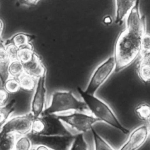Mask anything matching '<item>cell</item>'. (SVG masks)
<instances>
[{"label":"cell","instance_id":"cell-1","mask_svg":"<svg viewBox=\"0 0 150 150\" xmlns=\"http://www.w3.org/2000/svg\"><path fill=\"white\" fill-rule=\"evenodd\" d=\"M146 28L125 27L118 35L114 47L115 72H119L132 64L142 52V39Z\"/></svg>","mask_w":150,"mask_h":150},{"label":"cell","instance_id":"cell-2","mask_svg":"<svg viewBox=\"0 0 150 150\" xmlns=\"http://www.w3.org/2000/svg\"><path fill=\"white\" fill-rule=\"evenodd\" d=\"M77 89L92 115L97 118L100 122L109 125L124 134L129 133V130L124 127L113 110L106 102L94 95L85 93L79 87H77Z\"/></svg>","mask_w":150,"mask_h":150},{"label":"cell","instance_id":"cell-3","mask_svg":"<svg viewBox=\"0 0 150 150\" xmlns=\"http://www.w3.org/2000/svg\"><path fill=\"white\" fill-rule=\"evenodd\" d=\"M69 111L91 114L83 101L77 99L70 91H56L52 94L44 114H55Z\"/></svg>","mask_w":150,"mask_h":150},{"label":"cell","instance_id":"cell-4","mask_svg":"<svg viewBox=\"0 0 150 150\" xmlns=\"http://www.w3.org/2000/svg\"><path fill=\"white\" fill-rule=\"evenodd\" d=\"M30 134L44 136L74 135L56 115L44 113L34 118Z\"/></svg>","mask_w":150,"mask_h":150},{"label":"cell","instance_id":"cell-5","mask_svg":"<svg viewBox=\"0 0 150 150\" xmlns=\"http://www.w3.org/2000/svg\"><path fill=\"white\" fill-rule=\"evenodd\" d=\"M67 128L73 131L74 135L84 134L91 130L93 126L97 122H100L91 114L84 113L76 111L55 114Z\"/></svg>","mask_w":150,"mask_h":150},{"label":"cell","instance_id":"cell-6","mask_svg":"<svg viewBox=\"0 0 150 150\" xmlns=\"http://www.w3.org/2000/svg\"><path fill=\"white\" fill-rule=\"evenodd\" d=\"M115 62L113 56H110L101 63L95 69L88 81L85 93L94 95L100 87L115 71Z\"/></svg>","mask_w":150,"mask_h":150},{"label":"cell","instance_id":"cell-7","mask_svg":"<svg viewBox=\"0 0 150 150\" xmlns=\"http://www.w3.org/2000/svg\"><path fill=\"white\" fill-rule=\"evenodd\" d=\"M33 146L42 145L50 150H70L75 135L44 136L28 134Z\"/></svg>","mask_w":150,"mask_h":150},{"label":"cell","instance_id":"cell-8","mask_svg":"<svg viewBox=\"0 0 150 150\" xmlns=\"http://www.w3.org/2000/svg\"><path fill=\"white\" fill-rule=\"evenodd\" d=\"M34 117L29 112L10 118L2 126L1 131L6 134L26 135L30 133Z\"/></svg>","mask_w":150,"mask_h":150},{"label":"cell","instance_id":"cell-9","mask_svg":"<svg viewBox=\"0 0 150 150\" xmlns=\"http://www.w3.org/2000/svg\"><path fill=\"white\" fill-rule=\"evenodd\" d=\"M46 72L39 77L34 90V94L30 103V113L34 118L40 116L46 108Z\"/></svg>","mask_w":150,"mask_h":150},{"label":"cell","instance_id":"cell-10","mask_svg":"<svg viewBox=\"0 0 150 150\" xmlns=\"http://www.w3.org/2000/svg\"><path fill=\"white\" fill-rule=\"evenodd\" d=\"M149 137L148 126L140 125L132 130L127 140L119 150H137L145 143Z\"/></svg>","mask_w":150,"mask_h":150},{"label":"cell","instance_id":"cell-11","mask_svg":"<svg viewBox=\"0 0 150 150\" xmlns=\"http://www.w3.org/2000/svg\"><path fill=\"white\" fill-rule=\"evenodd\" d=\"M136 1H122L117 0L115 4V14L114 23L121 25L124 19L127 18L129 13L133 8Z\"/></svg>","mask_w":150,"mask_h":150},{"label":"cell","instance_id":"cell-12","mask_svg":"<svg viewBox=\"0 0 150 150\" xmlns=\"http://www.w3.org/2000/svg\"><path fill=\"white\" fill-rule=\"evenodd\" d=\"M25 72L38 79L46 72L45 67L42 64L38 55L35 54L32 59L23 64Z\"/></svg>","mask_w":150,"mask_h":150},{"label":"cell","instance_id":"cell-13","mask_svg":"<svg viewBox=\"0 0 150 150\" xmlns=\"http://www.w3.org/2000/svg\"><path fill=\"white\" fill-rule=\"evenodd\" d=\"M34 39L35 36L33 35L24 32H18L7 39L4 43H12L19 48L30 44L32 40Z\"/></svg>","mask_w":150,"mask_h":150},{"label":"cell","instance_id":"cell-14","mask_svg":"<svg viewBox=\"0 0 150 150\" xmlns=\"http://www.w3.org/2000/svg\"><path fill=\"white\" fill-rule=\"evenodd\" d=\"M15 100H12L0 108V131L2 126L10 118V116L15 111Z\"/></svg>","mask_w":150,"mask_h":150},{"label":"cell","instance_id":"cell-15","mask_svg":"<svg viewBox=\"0 0 150 150\" xmlns=\"http://www.w3.org/2000/svg\"><path fill=\"white\" fill-rule=\"evenodd\" d=\"M18 79L22 90L26 91H32L35 90L37 79L33 76L25 72Z\"/></svg>","mask_w":150,"mask_h":150},{"label":"cell","instance_id":"cell-16","mask_svg":"<svg viewBox=\"0 0 150 150\" xmlns=\"http://www.w3.org/2000/svg\"><path fill=\"white\" fill-rule=\"evenodd\" d=\"M137 71L139 78L144 83H150V65L142 58L138 64Z\"/></svg>","mask_w":150,"mask_h":150},{"label":"cell","instance_id":"cell-17","mask_svg":"<svg viewBox=\"0 0 150 150\" xmlns=\"http://www.w3.org/2000/svg\"><path fill=\"white\" fill-rule=\"evenodd\" d=\"M35 54L36 53L33 51V46L30 43L25 46L19 47L17 59L23 64H25L31 60Z\"/></svg>","mask_w":150,"mask_h":150},{"label":"cell","instance_id":"cell-18","mask_svg":"<svg viewBox=\"0 0 150 150\" xmlns=\"http://www.w3.org/2000/svg\"><path fill=\"white\" fill-rule=\"evenodd\" d=\"M16 136L6 134L0 131V150H14Z\"/></svg>","mask_w":150,"mask_h":150},{"label":"cell","instance_id":"cell-19","mask_svg":"<svg viewBox=\"0 0 150 150\" xmlns=\"http://www.w3.org/2000/svg\"><path fill=\"white\" fill-rule=\"evenodd\" d=\"M91 131L93 136L94 150H115L107 141L100 135L93 128Z\"/></svg>","mask_w":150,"mask_h":150},{"label":"cell","instance_id":"cell-20","mask_svg":"<svg viewBox=\"0 0 150 150\" xmlns=\"http://www.w3.org/2000/svg\"><path fill=\"white\" fill-rule=\"evenodd\" d=\"M8 70L10 76L17 79L25 73L23 64L18 59L10 60Z\"/></svg>","mask_w":150,"mask_h":150},{"label":"cell","instance_id":"cell-21","mask_svg":"<svg viewBox=\"0 0 150 150\" xmlns=\"http://www.w3.org/2000/svg\"><path fill=\"white\" fill-rule=\"evenodd\" d=\"M32 143L28 135L16 138L14 150H32Z\"/></svg>","mask_w":150,"mask_h":150},{"label":"cell","instance_id":"cell-22","mask_svg":"<svg viewBox=\"0 0 150 150\" xmlns=\"http://www.w3.org/2000/svg\"><path fill=\"white\" fill-rule=\"evenodd\" d=\"M134 111L141 120L148 121L150 117V105L146 103H141L135 107Z\"/></svg>","mask_w":150,"mask_h":150},{"label":"cell","instance_id":"cell-23","mask_svg":"<svg viewBox=\"0 0 150 150\" xmlns=\"http://www.w3.org/2000/svg\"><path fill=\"white\" fill-rule=\"evenodd\" d=\"M2 87L9 94H15L21 88L18 79L10 77L4 84Z\"/></svg>","mask_w":150,"mask_h":150},{"label":"cell","instance_id":"cell-24","mask_svg":"<svg viewBox=\"0 0 150 150\" xmlns=\"http://www.w3.org/2000/svg\"><path fill=\"white\" fill-rule=\"evenodd\" d=\"M70 150H88V145L84 138L83 134L80 133L75 135Z\"/></svg>","mask_w":150,"mask_h":150},{"label":"cell","instance_id":"cell-25","mask_svg":"<svg viewBox=\"0 0 150 150\" xmlns=\"http://www.w3.org/2000/svg\"><path fill=\"white\" fill-rule=\"evenodd\" d=\"M9 62L10 60L0 62V83L2 86L11 77L8 70Z\"/></svg>","mask_w":150,"mask_h":150},{"label":"cell","instance_id":"cell-26","mask_svg":"<svg viewBox=\"0 0 150 150\" xmlns=\"http://www.w3.org/2000/svg\"><path fill=\"white\" fill-rule=\"evenodd\" d=\"M4 44L9 59L10 60H16L18 59V53L19 48L12 43H6L4 42Z\"/></svg>","mask_w":150,"mask_h":150},{"label":"cell","instance_id":"cell-27","mask_svg":"<svg viewBox=\"0 0 150 150\" xmlns=\"http://www.w3.org/2000/svg\"><path fill=\"white\" fill-rule=\"evenodd\" d=\"M150 52V33H146L142 39V54Z\"/></svg>","mask_w":150,"mask_h":150},{"label":"cell","instance_id":"cell-28","mask_svg":"<svg viewBox=\"0 0 150 150\" xmlns=\"http://www.w3.org/2000/svg\"><path fill=\"white\" fill-rule=\"evenodd\" d=\"M9 98V93L3 88H0V104L2 105L7 103Z\"/></svg>","mask_w":150,"mask_h":150},{"label":"cell","instance_id":"cell-29","mask_svg":"<svg viewBox=\"0 0 150 150\" xmlns=\"http://www.w3.org/2000/svg\"><path fill=\"white\" fill-rule=\"evenodd\" d=\"M10 60L8 56L4 42L0 44V62Z\"/></svg>","mask_w":150,"mask_h":150},{"label":"cell","instance_id":"cell-30","mask_svg":"<svg viewBox=\"0 0 150 150\" xmlns=\"http://www.w3.org/2000/svg\"><path fill=\"white\" fill-rule=\"evenodd\" d=\"M39 1H21V4L22 5L27 6H32L36 5Z\"/></svg>","mask_w":150,"mask_h":150},{"label":"cell","instance_id":"cell-31","mask_svg":"<svg viewBox=\"0 0 150 150\" xmlns=\"http://www.w3.org/2000/svg\"><path fill=\"white\" fill-rule=\"evenodd\" d=\"M103 21V23L105 25H111L112 23V19L110 15H106L104 17Z\"/></svg>","mask_w":150,"mask_h":150},{"label":"cell","instance_id":"cell-32","mask_svg":"<svg viewBox=\"0 0 150 150\" xmlns=\"http://www.w3.org/2000/svg\"><path fill=\"white\" fill-rule=\"evenodd\" d=\"M142 59H143L146 62L150 65V52L142 54Z\"/></svg>","mask_w":150,"mask_h":150},{"label":"cell","instance_id":"cell-33","mask_svg":"<svg viewBox=\"0 0 150 150\" xmlns=\"http://www.w3.org/2000/svg\"><path fill=\"white\" fill-rule=\"evenodd\" d=\"M32 150H50L47 147L42 145H39L37 146H35V147Z\"/></svg>","mask_w":150,"mask_h":150},{"label":"cell","instance_id":"cell-34","mask_svg":"<svg viewBox=\"0 0 150 150\" xmlns=\"http://www.w3.org/2000/svg\"><path fill=\"white\" fill-rule=\"evenodd\" d=\"M3 29H4V22L0 19V44L2 43V34Z\"/></svg>","mask_w":150,"mask_h":150},{"label":"cell","instance_id":"cell-35","mask_svg":"<svg viewBox=\"0 0 150 150\" xmlns=\"http://www.w3.org/2000/svg\"><path fill=\"white\" fill-rule=\"evenodd\" d=\"M148 123H149V127H150V117H149V118L148 119ZM149 137H150V128H149Z\"/></svg>","mask_w":150,"mask_h":150},{"label":"cell","instance_id":"cell-36","mask_svg":"<svg viewBox=\"0 0 150 150\" xmlns=\"http://www.w3.org/2000/svg\"><path fill=\"white\" fill-rule=\"evenodd\" d=\"M2 106H3V105H2L1 104H0V108H1Z\"/></svg>","mask_w":150,"mask_h":150},{"label":"cell","instance_id":"cell-37","mask_svg":"<svg viewBox=\"0 0 150 150\" xmlns=\"http://www.w3.org/2000/svg\"></svg>","mask_w":150,"mask_h":150}]
</instances>
